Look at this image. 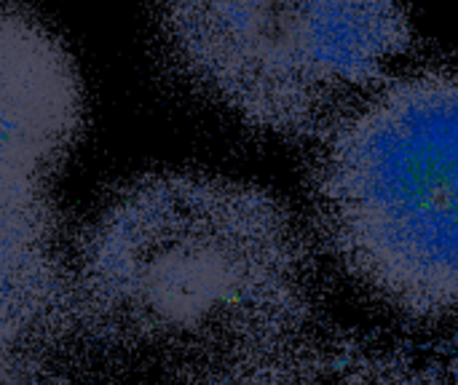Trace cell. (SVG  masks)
Wrapping results in <instances>:
<instances>
[{"label":"cell","mask_w":458,"mask_h":385,"mask_svg":"<svg viewBox=\"0 0 458 385\" xmlns=\"http://www.w3.org/2000/svg\"><path fill=\"white\" fill-rule=\"evenodd\" d=\"M276 204L244 185L153 174L123 185L64 260V319L113 362L169 367L199 346L228 279L287 249Z\"/></svg>","instance_id":"6da1fadb"},{"label":"cell","mask_w":458,"mask_h":385,"mask_svg":"<svg viewBox=\"0 0 458 385\" xmlns=\"http://www.w3.org/2000/svg\"><path fill=\"white\" fill-rule=\"evenodd\" d=\"M311 188L360 281L413 314L458 311V75L400 78L344 113Z\"/></svg>","instance_id":"7a4b0ae2"},{"label":"cell","mask_w":458,"mask_h":385,"mask_svg":"<svg viewBox=\"0 0 458 385\" xmlns=\"http://www.w3.org/2000/svg\"><path fill=\"white\" fill-rule=\"evenodd\" d=\"M182 78L252 129L327 131L413 43L405 0H156Z\"/></svg>","instance_id":"3957f363"}]
</instances>
